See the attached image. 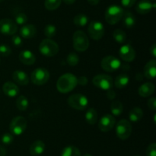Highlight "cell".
<instances>
[{
	"mask_svg": "<svg viewBox=\"0 0 156 156\" xmlns=\"http://www.w3.org/2000/svg\"><path fill=\"white\" fill-rule=\"evenodd\" d=\"M12 54V49L7 44L0 45V55L2 57H8Z\"/></svg>",
	"mask_w": 156,
	"mask_h": 156,
	"instance_id": "cell-37",
	"label": "cell"
},
{
	"mask_svg": "<svg viewBox=\"0 0 156 156\" xmlns=\"http://www.w3.org/2000/svg\"><path fill=\"white\" fill-rule=\"evenodd\" d=\"M83 156H92L91 154H88V153H86V154H84Z\"/></svg>",
	"mask_w": 156,
	"mask_h": 156,
	"instance_id": "cell-48",
	"label": "cell"
},
{
	"mask_svg": "<svg viewBox=\"0 0 156 156\" xmlns=\"http://www.w3.org/2000/svg\"><path fill=\"white\" fill-rule=\"evenodd\" d=\"M39 50L44 56L53 57L59 52V45L50 38H46L40 44Z\"/></svg>",
	"mask_w": 156,
	"mask_h": 156,
	"instance_id": "cell-4",
	"label": "cell"
},
{
	"mask_svg": "<svg viewBox=\"0 0 156 156\" xmlns=\"http://www.w3.org/2000/svg\"><path fill=\"white\" fill-rule=\"evenodd\" d=\"M90 37L94 40H100L105 35V27L101 22L98 21H92L89 23L88 28Z\"/></svg>",
	"mask_w": 156,
	"mask_h": 156,
	"instance_id": "cell-10",
	"label": "cell"
},
{
	"mask_svg": "<svg viewBox=\"0 0 156 156\" xmlns=\"http://www.w3.org/2000/svg\"><path fill=\"white\" fill-rule=\"evenodd\" d=\"M18 31V24L9 18L0 20V33L4 35H13Z\"/></svg>",
	"mask_w": 156,
	"mask_h": 156,
	"instance_id": "cell-12",
	"label": "cell"
},
{
	"mask_svg": "<svg viewBox=\"0 0 156 156\" xmlns=\"http://www.w3.org/2000/svg\"><path fill=\"white\" fill-rule=\"evenodd\" d=\"M143 116V112L140 107H134L129 113V120L133 122H137L141 120Z\"/></svg>",
	"mask_w": 156,
	"mask_h": 156,
	"instance_id": "cell-25",
	"label": "cell"
},
{
	"mask_svg": "<svg viewBox=\"0 0 156 156\" xmlns=\"http://www.w3.org/2000/svg\"><path fill=\"white\" fill-rule=\"evenodd\" d=\"M28 100L24 96H20L17 98L16 106L20 111H25L28 107Z\"/></svg>",
	"mask_w": 156,
	"mask_h": 156,
	"instance_id": "cell-31",
	"label": "cell"
},
{
	"mask_svg": "<svg viewBox=\"0 0 156 156\" xmlns=\"http://www.w3.org/2000/svg\"><path fill=\"white\" fill-rule=\"evenodd\" d=\"M124 14L123 8L117 5L109 6L105 12V20L110 24H116L122 19Z\"/></svg>",
	"mask_w": 156,
	"mask_h": 156,
	"instance_id": "cell-2",
	"label": "cell"
},
{
	"mask_svg": "<svg viewBox=\"0 0 156 156\" xmlns=\"http://www.w3.org/2000/svg\"><path fill=\"white\" fill-rule=\"evenodd\" d=\"M45 144L43 141L37 140L31 144L30 147V154L33 156H37L44 153L45 151Z\"/></svg>",
	"mask_w": 156,
	"mask_h": 156,
	"instance_id": "cell-20",
	"label": "cell"
},
{
	"mask_svg": "<svg viewBox=\"0 0 156 156\" xmlns=\"http://www.w3.org/2000/svg\"><path fill=\"white\" fill-rule=\"evenodd\" d=\"M36 27L33 24H24L20 29V35L26 39L34 38L36 36Z\"/></svg>",
	"mask_w": 156,
	"mask_h": 156,
	"instance_id": "cell-18",
	"label": "cell"
},
{
	"mask_svg": "<svg viewBox=\"0 0 156 156\" xmlns=\"http://www.w3.org/2000/svg\"><path fill=\"white\" fill-rule=\"evenodd\" d=\"M4 1V0H0V2H3Z\"/></svg>",
	"mask_w": 156,
	"mask_h": 156,
	"instance_id": "cell-49",
	"label": "cell"
},
{
	"mask_svg": "<svg viewBox=\"0 0 156 156\" xmlns=\"http://www.w3.org/2000/svg\"><path fill=\"white\" fill-rule=\"evenodd\" d=\"M73 47L77 51H85L89 47L88 36L82 31H76L73 37Z\"/></svg>",
	"mask_w": 156,
	"mask_h": 156,
	"instance_id": "cell-3",
	"label": "cell"
},
{
	"mask_svg": "<svg viewBox=\"0 0 156 156\" xmlns=\"http://www.w3.org/2000/svg\"><path fill=\"white\" fill-rule=\"evenodd\" d=\"M93 84L98 88L103 90H111L114 86V80L111 76L108 74H98L94 76L92 80Z\"/></svg>",
	"mask_w": 156,
	"mask_h": 156,
	"instance_id": "cell-6",
	"label": "cell"
},
{
	"mask_svg": "<svg viewBox=\"0 0 156 156\" xmlns=\"http://www.w3.org/2000/svg\"><path fill=\"white\" fill-rule=\"evenodd\" d=\"M56 34V28L53 24H47L44 28V35L48 38L54 37Z\"/></svg>",
	"mask_w": 156,
	"mask_h": 156,
	"instance_id": "cell-35",
	"label": "cell"
},
{
	"mask_svg": "<svg viewBox=\"0 0 156 156\" xmlns=\"http://www.w3.org/2000/svg\"><path fill=\"white\" fill-rule=\"evenodd\" d=\"M2 90L5 94L9 97H15L19 93V89L18 86L15 83L10 81H8L3 84Z\"/></svg>",
	"mask_w": 156,
	"mask_h": 156,
	"instance_id": "cell-16",
	"label": "cell"
},
{
	"mask_svg": "<svg viewBox=\"0 0 156 156\" xmlns=\"http://www.w3.org/2000/svg\"><path fill=\"white\" fill-rule=\"evenodd\" d=\"M12 44H14V46H15V47H20L21 46H22V44H23L22 40H21V36L15 35H15H12Z\"/></svg>",
	"mask_w": 156,
	"mask_h": 156,
	"instance_id": "cell-39",
	"label": "cell"
},
{
	"mask_svg": "<svg viewBox=\"0 0 156 156\" xmlns=\"http://www.w3.org/2000/svg\"><path fill=\"white\" fill-rule=\"evenodd\" d=\"M155 87L152 83L147 82L140 86L138 93L142 97H148L153 94L155 92Z\"/></svg>",
	"mask_w": 156,
	"mask_h": 156,
	"instance_id": "cell-19",
	"label": "cell"
},
{
	"mask_svg": "<svg viewBox=\"0 0 156 156\" xmlns=\"http://www.w3.org/2000/svg\"><path fill=\"white\" fill-rule=\"evenodd\" d=\"M88 2L91 6H96V5L98 4L100 0H88Z\"/></svg>",
	"mask_w": 156,
	"mask_h": 156,
	"instance_id": "cell-46",
	"label": "cell"
},
{
	"mask_svg": "<svg viewBox=\"0 0 156 156\" xmlns=\"http://www.w3.org/2000/svg\"><path fill=\"white\" fill-rule=\"evenodd\" d=\"M15 82L22 86H26L29 83V77L27 73L23 70H15L12 74Z\"/></svg>",
	"mask_w": 156,
	"mask_h": 156,
	"instance_id": "cell-21",
	"label": "cell"
},
{
	"mask_svg": "<svg viewBox=\"0 0 156 156\" xmlns=\"http://www.w3.org/2000/svg\"><path fill=\"white\" fill-rule=\"evenodd\" d=\"M132 125L126 119L119 121L116 126V133L117 137L121 140H126L132 133Z\"/></svg>",
	"mask_w": 156,
	"mask_h": 156,
	"instance_id": "cell-8",
	"label": "cell"
},
{
	"mask_svg": "<svg viewBox=\"0 0 156 156\" xmlns=\"http://www.w3.org/2000/svg\"><path fill=\"white\" fill-rule=\"evenodd\" d=\"M73 22L76 26L79 27H83L85 26L88 22V18L87 15L84 14H79V15H76L73 19Z\"/></svg>",
	"mask_w": 156,
	"mask_h": 156,
	"instance_id": "cell-30",
	"label": "cell"
},
{
	"mask_svg": "<svg viewBox=\"0 0 156 156\" xmlns=\"http://www.w3.org/2000/svg\"><path fill=\"white\" fill-rule=\"evenodd\" d=\"M155 3H152L149 0H140L136 6V10L141 15H146L155 9Z\"/></svg>",
	"mask_w": 156,
	"mask_h": 156,
	"instance_id": "cell-15",
	"label": "cell"
},
{
	"mask_svg": "<svg viewBox=\"0 0 156 156\" xmlns=\"http://www.w3.org/2000/svg\"><path fill=\"white\" fill-rule=\"evenodd\" d=\"M19 60L25 65H32L36 61V57L30 50H24L20 53Z\"/></svg>",
	"mask_w": 156,
	"mask_h": 156,
	"instance_id": "cell-17",
	"label": "cell"
},
{
	"mask_svg": "<svg viewBox=\"0 0 156 156\" xmlns=\"http://www.w3.org/2000/svg\"><path fill=\"white\" fill-rule=\"evenodd\" d=\"M116 123L115 118L111 114H105L101 118L98 122L99 129L104 132H107L112 129Z\"/></svg>",
	"mask_w": 156,
	"mask_h": 156,
	"instance_id": "cell-13",
	"label": "cell"
},
{
	"mask_svg": "<svg viewBox=\"0 0 156 156\" xmlns=\"http://www.w3.org/2000/svg\"><path fill=\"white\" fill-rule=\"evenodd\" d=\"M107 96H108V99H113L114 97H115L116 93H115V92L114 91V90H108V94H107Z\"/></svg>",
	"mask_w": 156,
	"mask_h": 156,
	"instance_id": "cell-43",
	"label": "cell"
},
{
	"mask_svg": "<svg viewBox=\"0 0 156 156\" xmlns=\"http://www.w3.org/2000/svg\"><path fill=\"white\" fill-rule=\"evenodd\" d=\"M77 83L78 84H79L81 86H85L88 84V79L85 76H79V78H77Z\"/></svg>",
	"mask_w": 156,
	"mask_h": 156,
	"instance_id": "cell-42",
	"label": "cell"
},
{
	"mask_svg": "<svg viewBox=\"0 0 156 156\" xmlns=\"http://www.w3.org/2000/svg\"><path fill=\"white\" fill-rule=\"evenodd\" d=\"M146 155L156 156V144L155 142L150 144L146 149Z\"/></svg>",
	"mask_w": 156,
	"mask_h": 156,
	"instance_id": "cell-38",
	"label": "cell"
},
{
	"mask_svg": "<svg viewBox=\"0 0 156 156\" xmlns=\"http://www.w3.org/2000/svg\"><path fill=\"white\" fill-rule=\"evenodd\" d=\"M27 128V120L23 116L15 117L9 125L11 133L15 136H21Z\"/></svg>",
	"mask_w": 156,
	"mask_h": 156,
	"instance_id": "cell-7",
	"label": "cell"
},
{
	"mask_svg": "<svg viewBox=\"0 0 156 156\" xmlns=\"http://www.w3.org/2000/svg\"><path fill=\"white\" fill-rule=\"evenodd\" d=\"M27 16L24 12H18L15 15V22L17 24H21L24 25L27 22Z\"/></svg>",
	"mask_w": 156,
	"mask_h": 156,
	"instance_id": "cell-34",
	"label": "cell"
},
{
	"mask_svg": "<svg viewBox=\"0 0 156 156\" xmlns=\"http://www.w3.org/2000/svg\"><path fill=\"white\" fill-rule=\"evenodd\" d=\"M152 1H155V0H152Z\"/></svg>",
	"mask_w": 156,
	"mask_h": 156,
	"instance_id": "cell-51",
	"label": "cell"
},
{
	"mask_svg": "<svg viewBox=\"0 0 156 156\" xmlns=\"http://www.w3.org/2000/svg\"><path fill=\"white\" fill-rule=\"evenodd\" d=\"M136 0H121V4L123 7L130 8L136 3Z\"/></svg>",
	"mask_w": 156,
	"mask_h": 156,
	"instance_id": "cell-41",
	"label": "cell"
},
{
	"mask_svg": "<svg viewBox=\"0 0 156 156\" xmlns=\"http://www.w3.org/2000/svg\"><path fill=\"white\" fill-rule=\"evenodd\" d=\"M66 61L68 63V64L71 67H75V66L77 65L79 62V55L77 54L74 53V52H71V53L69 54V55L67 56Z\"/></svg>",
	"mask_w": 156,
	"mask_h": 156,
	"instance_id": "cell-33",
	"label": "cell"
},
{
	"mask_svg": "<svg viewBox=\"0 0 156 156\" xmlns=\"http://www.w3.org/2000/svg\"><path fill=\"white\" fill-rule=\"evenodd\" d=\"M6 150L4 147L0 145V156H5Z\"/></svg>",
	"mask_w": 156,
	"mask_h": 156,
	"instance_id": "cell-45",
	"label": "cell"
},
{
	"mask_svg": "<svg viewBox=\"0 0 156 156\" xmlns=\"http://www.w3.org/2000/svg\"><path fill=\"white\" fill-rule=\"evenodd\" d=\"M77 77L72 73H65L58 79L56 88L62 93H68L77 86Z\"/></svg>",
	"mask_w": 156,
	"mask_h": 156,
	"instance_id": "cell-1",
	"label": "cell"
},
{
	"mask_svg": "<svg viewBox=\"0 0 156 156\" xmlns=\"http://www.w3.org/2000/svg\"><path fill=\"white\" fill-rule=\"evenodd\" d=\"M150 54L154 58H156V44H153L150 47Z\"/></svg>",
	"mask_w": 156,
	"mask_h": 156,
	"instance_id": "cell-44",
	"label": "cell"
},
{
	"mask_svg": "<svg viewBox=\"0 0 156 156\" xmlns=\"http://www.w3.org/2000/svg\"><path fill=\"white\" fill-rule=\"evenodd\" d=\"M122 19H123V25L129 29L133 28L134 25L136 24V22L135 15L132 12H129V11L124 12Z\"/></svg>",
	"mask_w": 156,
	"mask_h": 156,
	"instance_id": "cell-23",
	"label": "cell"
},
{
	"mask_svg": "<svg viewBox=\"0 0 156 156\" xmlns=\"http://www.w3.org/2000/svg\"><path fill=\"white\" fill-rule=\"evenodd\" d=\"M134 156H140V155H134Z\"/></svg>",
	"mask_w": 156,
	"mask_h": 156,
	"instance_id": "cell-50",
	"label": "cell"
},
{
	"mask_svg": "<svg viewBox=\"0 0 156 156\" xmlns=\"http://www.w3.org/2000/svg\"><path fill=\"white\" fill-rule=\"evenodd\" d=\"M121 63L120 60L114 56H107L102 59L101 66L102 69L107 72H114L120 67Z\"/></svg>",
	"mask_w": 156,
	"mask_h": 156,
	"instance_id": "cell-11",
	"label": "cell"
},
{
	"mask_svg": "<svg viewBox=\"0 0 156 156\" xmlns=\"http://www.w3.org/2000/svg\"><path fill=\"white\" fill-rule=\"evenodd\" d=\"M113 38L118 44H124L126 41V34L121 29H116L113 32Z\"/></svg>",
	"mask_w": 156,
	"mask_h": 156,
	"instance_id": "cell-29",
	"label": "cell"
},
{
	"mask_svg": "<svg viewBox=\"0 0 156 156\" xmlns=\"http://www.w3.org/2000/svg\"><path fill=\"white\" fill-rule=\"evenodd\" d=\"M68 104L75 110H84L88 106V99L85 95L75 93L68 98Z\"/></svg>",
	"mask_w": 156,
	"mask_h": 156,
	"instance_id": "cell-5",
	"label": "cell"
},
{
	"mask_svg": "<svg viewBox=\"0 0 156 156\" xmlns=\"http://www.w3.org/2000/svg\"><path fill=\"white\" fill-rule=\"evenodd\" d=\"M62 0H45L44 6L47 10L53 11L57 9L60 6Z\"/></svg>",
	"mask_w": 156,
	"mask_h": 156,
	"instance_id": "cell-32",
	"label": "cell"
},
{
	"mask_svg": "<svg viewBox=\"0 0 156 156\" xmlns=\"http://www.w3.org/2000/svg\"><path fill=\"white\" fill-rule=\"evenodd\" d=\"M85 120L90 125H94L97 122L98 113L95 109L89 108L85 113Z\"/></svg>",
	"mask_w": 156,
	"mask_h": 156,
	"instance_id": "cell-26",
	"label": "cell"
},
{
	"mask_svg": "<svg viewBox=\"0 0 156 156\" xmlns=\"http://www.w3.org/2000/svg\"><path fill=\"white\" fill-rule=\"evenodd\" d=\"M129 82V78L128 75L121 73L118 75L114 80V86L118 89H123L128 85Z\"/></svg>",
	"mask_w": 156,
	"mask_h": 156,
	"instance_id": "cell-24",
	"label": "cell"
},
{
	"mask_svg": "<svg viewBox=\"0 0 156 156\" xmlns=\"http://www.w3.org/2000/svg\"><path fill=\"white\" fill-rule=\"evenodd\" d=\"M30 78L33 84L36 85H43L50 79V73L46 68L39 67L32 72Z\"/></svg>",
	"mask_w": 156,
	"mask_h": 156,
	"instance_id": "cell-9",
	"label": "cell"
},
{
	"mask_svg": "<svg viewBox=\"0 0 156 156\" xmlns=\"http://www.w3.org/2000/svg\"><path fill=\"white\" fill-rule=\"evenodd\" d=\"M148 106L151 110H156V99L155 97H151L148 101Z\"/></svg>",
	"mask_w": 156,
	"mask_h": 156,
	"instance_id": "cell-40",
	"label": "cell"
},
{
	"mask_svg": "<svg viewBox=\"0 0 156 156\" xmlns=\"http://www.w3.org/2000/svg\"><path fill=\"white\" fill-rule=\"evenodd\" d=\"M62 1L66 5H72L76 2V0H62Z\"/></svg>",
	"mask_w": 156,
	"mask_h": 156,
	"instance_id": "cell-47",
	"label": "cell"
},
{
	"mask_svg": "<svg viewBox=\"0 0 156 156\" xmlns=\"http://www.w3.org/2000/svg\"><path fill=\"white\" fill-rule=\"evenodd\" d=\"M61 156H81V152L77 147L69 145L63 148Z\"/></svg>",
	"mask_w": 156,
	"mask_h": 156,
	"instance_id": "cell-27",
	"label": "cell"
},
{
	"mask_svg": "<svg viewBox=\"0 0 156 156\" xmlns=\"http://www.w3.org/2000/svg\"><path fill=\"white\" fill-rule=\"evenodd\" d=\"M144 74L147 79H154L156 74V61L151 60L144 67Z\"/></svg>",
	"mask_w": 156,
	"mask_h": 156,
	"instance_id": "cell-22",
	"label": "cell"
},
{
	"mask_svg": "<svg viewBox=\"0 0 156 156\" xmlns=\"http://www.w3.org/2000/svg\"><path fill=\"white\" fill-rule=\"evenodd\" d=\"M1 141L4 145H10V144H12L14 141L13 135H12V133L9 132L5 133V134H3L2 136Z\"/></svg>",
	"mask_w": 156,
	"mask_h": 156,
	"instance_id": "cell-36",
	"label": "cell"
},
{
	"mask_svg": "<svg viewBox=\"0 0 156 156\" xmlns=\"http://www.w3.org/2000/svg\"><path fill=\"white\" fill-rule=\"evenodd\" d=\"M120 58L126 62H132L136 58V52L130 44H123L119 50Z\"/></svg>",
	"mask_w": 156,
	"mask_h": 156,
	"instance_id": "cell-14",
	"label": "cell"
},
{
	"mask_svg": "<svg viewBox=\"0 0 156 156\" xmlns=\"http://www.w3.org/2000/svg\"><path fill=\"white\" fill-rule=\"evenodd\" d=\"M123 110V106L120 101L115 100L111 103V111L112 115L116 116H118L122 114Z\"/></svg>",
	"mask_w": 156,
	"mask_h": 156,
	"instance_id": "cell-28",
	"label": "cell"
}]
</instances>
